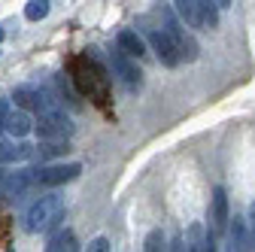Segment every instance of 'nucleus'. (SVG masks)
I'll use <instances>...</instances> for the list:
<instances>
[{
  "instance_id": "nucleus-25",
  "label": "nucleus",
  "mask_w": 255,
  "mask_h": 252,
  "mask_svg": "<svg viewBox=\"0 0 255 252\" xmlns=\"http://www.w3.org/2000/svg\"><path fill=\"white\" fill-rule=\"evenodd\" d=\"M3 37H6V34H3V27H0V43H3Z\"/></svg>"
},
{
  "instance_id": "nucleus-16",
  "label": "nucleus",
  "mask_w": 255,
  "mask_h": 252,
  "mask_svg": "<svg viewBox=\"0 0 255 252\" xmlns=\"http://www.w3.org/2000/svg\"><path fill=\"white\" fill-rule=\"evenodd\" d=\"M185 249H216L213 234H204V225H191L185 234Z\"/></svg>"
},
{
  "instance_id": "nucleus-7",
  "label": "nucleus",
  "mask_w": 255,
  "mask_h": 252,
  "mask_svg": "<svg viewBox=\"0 0 255 252\" xmlns=\"http://www.w3.org/2000/svg\"><path fill=\"white\" fill-rule=\"evenodd\" d=\"M0 128H3L12 140H21V137H27L30 131H34V122H30L27 110H21V107L9 110V107H6V113L0 116Z\"/></svg>"
},
{
  "instance_id": "nucleus-3",
  "label": "nucleus",
  "mask_w": 255,
  "mask_h": 252,
  "mask_svg": "<svg viewBox=\"0 0 255 252\" xmlns=\"http://www.w3.org/2000/svg\"><path fill=\"white\" fill-rule=\"evenodd\" d=\"M161 15H164V30H167V37L173 40V46H176V52H179V58H185V61H195L198 58V43L191 40L188 34H185V27L179 24V18L167 9V6H161Z\"/></svg>"
},
{
  "instance_id": "nucleus-22",
  "label": "nucleus",
  "mask_w": 255,
  "mask_h": 252,
  "mask_svg": "<svg viewBox=\"0 0 255 252\" xmlns=\"http://www.w3.org/2000/svg\"><path fill=\"white\" fill-rule=\"evenodd\" d=\"M249 234H252V249H255V204L249 207Z\"/></svg>"
},
{
  "instance_id": "nucleus-19",
  "label": "nucleus",
  "mask_w": 255,
  "mask_h": 252,
  "mask_svg": "<svg viewBox=\"0 0 255 252\" xmlns=\"http://www.w3.org/2000/svg\"><path fill=\"white\" fill-rule=\"evenodd\" d=\"M55 82H58V101L64 98V101H67L70 107H76L79 101H76V94H73V88H70V82H67V76H64V73H61V76H55Z\"/></svg>"
},
{
  "instance_id": "nucleus-11",
  "label": "nucleus",
  "mask_w": 255,
  "mask_h": 252,
  "mask_svg": "<svg viewBox=\"0 0 255 252\" xmlns=\"http://www.w3.org/2000/svg\"><path fill=\"white\" fill-rule=\"evenodd\" d=\"M46 249L49 252H73V249H79V243H76V237H73V231L70 228H52V234H49V240H46Z\"/></svg>"
},
{
  "instance_id": "nucleus-20",
  "label": "nucleus",
  "mask_w": 255,
  "mask_h": 252,
  "mask_svg": "<svg viewBox=\"0 0 255 252\" xmlns=\"http://www.w3.org/2000/svg\"><path fill=\"white\" fill-rule=\"evenodd\" d=\"M143 249H146V252H158V249H164V234H161V228L149 231V237H146Z\"/></svg>"
},
{
  "instance_id": "nucleus-5",
  "label": "nucleus",
  "mask_w": 255,
  "mask_h": 252,
  "mask_svg": "<svg viewBox=\"0 0 255 252\" xmlns=\"http://www.w3.org/2000/svg\"><path fill=\"white\" fill-rule=\"evenodd\" d=\"M146 40H149L152 52L158 55V61H161L164 67H176L179 61H182L179 52H176V46H173V40L167 37L164 27H161V30H158V27H149V30H146Z\"/></svg>"
},
{
  "instance_id": "nucleus-4",
  "label": "nucleus",
  "mask_w": 255,
  "mask_h": 252,
  "mask_svg": "<svg viewBox=\"0 0 255 252\" xmlns=\"http://www.w3.org/2000/svg\"><path fill=\"white\" fill-rule=\"evenodd\" d=\"M37 185V167H21V170H0V192L6 198H18L27 188Z\"/></svg>"
},
{
  "instance_id": "nucleus-23",
  "label": "nucleus",
  "mask_w": 255,
  "mask_h": 252,
  "mask_svg": "<svg viewBox=\"0 0 255 252\" xmlns=\"http://www.w3.org/2000/svg\"><path fill=\"white\" fill-rule=\"evenodd\" d=\"M213 3H216L219 9H228V6H231V0H213Z\"/></svg>"
},
{
  "instance_id": "nucleus-1",
  "label": "nucleus",
  "mask_w": 255,
  "mask_h": 252,
  "mask_svg": "<svg viewBox=\"0 0 255 252\" xmlns=\"http://www.w3.org/2000/svg\"><path fill=\"white\" fill-rule=\"evenodd\" d=\"M64 213H67V207H64V201L58 195H43L34 207L27 210L24 216V228L30 234H40V231H52L64 222Z\"/></svg>"
},
{
  "instance_id": "nucleus-18",
  "label": "nucleus",
  "mask_w": 255,
  "mask_h": 252,
  "mask_svg": "<svg viewBox=\"0 0 255 252\" xmlns=\"http://www.w3.org/2000/svg\"><path fill=\"white\" fill-rule=\"evenodd\" d=\"M201 15H204V27H219V6L213 0H201Z\"/></svg>"
},
{
  "instance_id": "nucleus-10",
  "label": "nucleus",
  "mask_w": 255,
  "mask_h": 252,
  "mask_svg": "<svg viewBox=\"0 0 255 252\" xmlns=\"http://www.w3.org/2000/svg\"><path fill=\"white\" fill-rule=\"evenodd\" d=\"M27 158H34V146L0 140V164H15V161H27Z\"/></svg>"
},
{
  "instance_id": "nucleus-12",
  "label": "nucleus",
  "mask_w": 255,
  "mask_h": 252,
  "mask_svg": "<svg viewBox=\"0 0 255 252\" xmlns=\"http://www.w3.org/2000/svg\"><path fill=\"white\" fill-rule=\"evenodd\" d=\"M176 15L188 24V27H204V15H201V0H173Z\"/></svg>"
},
{
  "instance_id": "nucleus-2",
  "label": "nucleus",
  "mask_w": 255,
  "mask_h": 252,
  "mask_svg": "<svg viewBox=\"0 0 255 252\" xmlns=\"http://www.w3.org/2000/svg\"><path fill=\"white\" fill-rule=\"evenodd\" d=\"M34 128H37L40 140H70L73 122H70L67 113H64V107H55V110L37 116V125H34Z\"/></svg>"
},
{
  "instance_id": "nucleus-13",
  "label": "nucleus",
  "mask_w": 255,
  "mask_h": 252,
  "mask_svg": "<svg viewBox=\"0 0 255 252\" xmlns=\"http://www.w3.org/2000/svg\"><path fill=\"white\" fill-rule=\"evenodd\" d=\"M228 237H231V249H252V234H249V222L240 216H234V225L228 228Z\"/></svg>"
},
{
  "instance_id": "nucleus-6",
  "label": "nucleus",
  "mask_w": 255,
  "mask_h": 252,
  "mask_svg": "<svg viewBox=\"0 0 255 252\" xmlns=\"http://www.w3.org/2000/svg\"><path fill=\"white\" fill-rule=\"evenodd\" d=\"M110 64H113L116 76L122 79V85H125L128 91H140L143 73L131 64V61H128V52H125V49H113V52H110Z\"/></svg>"
},
{
  "instance_id": "nucleus-17",
  "label": "nucleus",
  "mask_w": 255,
  "mask_h": 252,
  "mask_svg": "<svg viewBox=\"0 0 255 252\" xmlns=\"http://www.w3.org/2000/svg\"><path fill=\"white\" fill-rule=\"evenodd\" d=\"M49 15V0H27V6H24V18L27 21H40Z\"/></svg>"
},
{
  "instance_id": "nucleus-8",
  "label": "nucleus",
  "mask_w": 255,
  "mask_h": 252,
  "mask_svg": "<svg viewBox=\"0 0 255 252\" xmlns=\"http://www.w3.org/2000/svg\"><path fill=\"white\" fill-rule=\"evenodd\" d=\"M82 173V164H49L37 170V185H61V182H70Z\"/></svg>"
},
{
  "instance_id": "nucleus-24",
  "label": "nucleus",
  "mask_w": 255,
  "mask_h": 252,
  "mask_svg": "<svg viewBox=\"0 0 255 252\" xmlns=\"http://www.w3.org/2000/svg\"><path fill=\"white\" fill-rule=\"evenodd\" d=\"M6 107H9L6 101H0V116H3V113H6Z\"/></svg>"
},
{
  "instance_id": "nucleus-14",
  "label": "nucleus",
  "mask_w": 255,
  "mask_h": 252,
  "mask_svg": "<svg viewBox=\"0 0 255 252\" xmlns=\"http://www.w3.org/2000/svg\"><path fill=\"white\" fill-rule=\"evenodd\" d=\"M116 43H119V49H125L128 55H134V58L146 55V43H143V37L137 34V30H131V27H125V30H119V37H116Z\"/></svg>"
},
{
  "instance_id": "nucleus-9",
  "label": "nucleus",
  "mask_w": 255,
  "mask_h": 252,
  "mask_svg": "<svg viewBox=\"0 0 255 252\" xmlns=\"http://www.w3.org/2000/svg\"><path fill=\"white\" fill-rule=\"evenodd\" d=\"M228 195L225 188H213V198H210V228L213 234H222L228 228Z\"/></svg>"
},
{
  "instance_id": "nucleus-15",
  "label": "nucleus",
  "mask_w": 255,
  "mask_h": 252,
  "mask_svg": "<svg viewBox=\"0 0 255 252\" xmlns=\"http://www.w3.org/2000/svg\"><path fill=\"white\" fill-rule=\"evenodd\" d=\"M70 152L67 140H40V146H34V155L40 161H49V158H58V155Z\"/></svg>"
},
{
  "instance_id": "nucleus-21",
  "label": "nucleus",
  "mask_w": 255,
  "mask_h": 252,
  "mask_svg": "<svg viewBox=\"0 0 255 252\" xmlns=\"http://www.w3.org/2000/svg\"><path fill=\"white\" fill-rule=\"evenodd\" d=\"M88 249H91V252H107V249H110V240H107V237H94V240L88 243Z\"/></svg>"
}]
</instances>
